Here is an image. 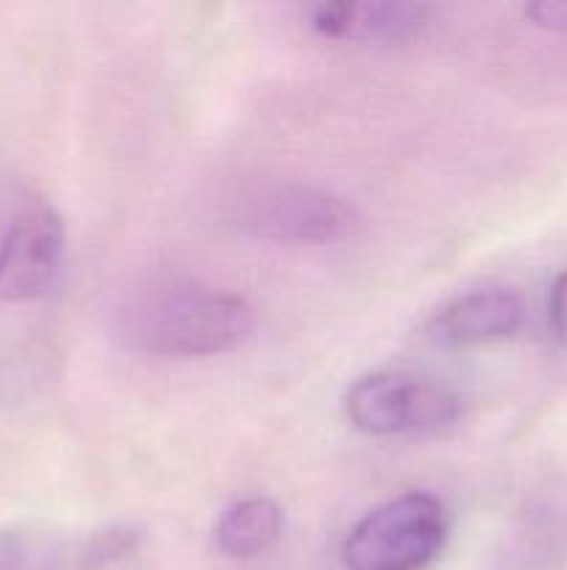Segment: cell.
Wrapping results in <instances>:
<instances>
[{
    "mask_svg": "<svg viewBox=\"0 0 567 570\" xmlns=\"http://www.w3.org/2000/svg\"><path fill=\"white\" fill-rule=\"evenodd\" d=\"M128 340L142 351L176 360L233 351L253 332L248 301L226 289L198 284H165L150 289L128 312Z\"/></svg>",
    "mask_w": 567,
    "mask_h": 570,
    "instance_id": "6da1fadb",
    "label": "cell"
},
{
    "mask_svg": "<svg viewBox=\"0 0 567 570\" xmlns=\"http://www.w3.org/2000/svg\"><path fill=\"white\" fill-rule=\"evenodd\" d=\"M448 538V512L428 493H406L367 512L345 538L348 570H422Z\"/></svg>",
    "mask_w": 567,
    "mask_h": 570,
    "instance_id": "7a4b0ae2",
    "label": "cell"
},
{
    "mask_svg": "<svg viewBox=\"0 0 567 570\" xmlns=\"http://www.w3.org/2000/svg\"><path fill=\"white\" fill-rule=\"evenodd\" d=\"M348 421L372 438L426 434L450 426L461 404L454 390L406 373H372L345 395Z\"/></svg>",
    "mask_w": 567,
    "mask_h": 570,
    "instance_id": "3957f363",
    "label": "cell"
},
{
    "mask_svg": "<svg viewBox=\"0 0 567 570\" xmlns=\"http://www.w3.org/2000/svg\"><path fill=\"white\" fill-rule=\"evenodd\" d=\"M359 226L354 206L339 195L306 184H276L250 195L239 209V228L265 243L328 245Z\"/></svg>",
    "mask_w": 567,
    "mask_h": 570,
    "instance_id": "277c9868",
    "label": "cell"
},
{
    "mask_svg": "<svg viewBox=\"0 0 567 570\" xmlns=\"http://www.w3.org/2000/svg\"><path fill=\"white\" fill-rule=\"evenodd\" d=\"M64 262V223L48 206L22 212L0 239V301H37L56 284Z\"/></svg>",
    "mask_w": 567,
    "mask_h": 570,
    "instance_id": "5b68a950",
    "label": "cell"
},
{
    "mask_svg": "<svg viewBox=\"0 0 567 570\" xmlns=\"http://www.w3.org/2000/svg\"><path fill=\"white\" fill-rule=\"evenodd\" d=\"M317 33L350 42H406L431 26L434 9L404 0H337L306 9Z\"/></svg>",
    "mask_w": 567,
    "mask_h": 570,
    "instance_id": "8992f818",
    "label": "cell"
},
{
    "mask_svg": "<svg viewBox=\"0 0 567 570\" xmlns=\"http://www.w3.org/2000/svg\"><path fill=\"white\" fill-rule=\"evenodd\" d=\"M523 301L520 295L504 287H489L467 293L450 301L431 321V340L445 348H467V345L506 340L520 328Z\"/></svg>",
    "mask_w": 567,
    "mask_h": 570,
    "instance_id": "52a82bcc",
    "label": "cell"
},
{
    "mask_svg": "<svg viewBox=\"0 0 567 570\" xmlns=\"http://www.w3.org/2000/svg\"><path fill=\"white\" fill-rule=\"evenodd\" d=\"M284 532L281 507L265 495L242 499L222 512L215 529L217 549L233 560H250L278 543Z\"/></svg>",
    "mask_w": 567,
    "mask_h": 570,
    "instance_id": "ba28073f",
    "label": "cell"
},
{
    "mask_svg": "<svg viewBox=\"0 0 567 570\" xmlns=\"http://www.w3.org/2000/svg\"><path fill=\"white\" fill-rule=\"evenodd\" d=\"M78 570V546H64L44 534H3L0 570Z\"/></svg>",
    "mask_w": 567,
    "mask_h": 570,
    "instance_id": "9c48e42d",
    "label": "cell"
},
{
    "mask_svg": "<svg viewBox=\"0 0 567 570\" xmlns=\"http://www.w3.org/2000/svg\"><path fill=\"white\" fill-rule=\"evenodd\" d=\"M523 11H526L534 26L554 33H567V0H537V3H528Z\"/></svg>",
    "mask_w": 567,
    "mask_h": 570,
    "instance_id": "30bf717a",
    "label": "cell"
},
{
    "mask_svg": "<svg viewBox=\"0 0 567 570\" xmlns=\"http://www.w3.org/2000/svg\"><path fill=\"white\" fill-rule=\"evenodd\" d=\"M550 326L559 343L567 345V273H561L550 289Z\"/></svg>",
    "mask_w": 567,
    "mask_h": 570,
    "instance_id": "8fae6325",
    "label": "cell"
}]
</instances>
